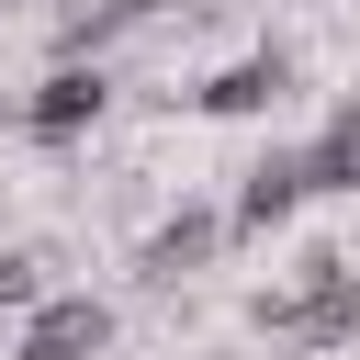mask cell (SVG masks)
<instances>
[{
  "label": "cell",
  "mask_w": 360,
  "mask_h": 360,
  "mask_svg": "<svg viewBox=\"0 0 360 360\" xmlns=\"http://www.w3.org/2000/svg\"><path fill=\"white\" fill-rule=\"evenodd\" d=\"M101 101H112V79H101L90 56H56V68L22 90V112H11V124H22V135H45V146H68V135H90V124H101Z\"/></svg>",
  "instance_id": "2"
},
{
  "label": "cell",
  "mask_w": 360,
  "mask_h": 360,
  "mask_svg": "<svg viewBox=\"0 0 360 360\" xmlns=\"http://www.w3.org/2000/svg\"><path fill=\"white\" fill-rule=\"evenodd\" d=\"M0 11H11V0H0Z\"/></svg>",
  "instance_id": "9"
},
{
  "label": "cell",
  "mask_w": 360,
  "mask_h": 360,
  "mask_svg": "<svg viewBox=\"0 0 360 360\" xmlns=\"http://www.w3.org/2000/svg\"><path fill=\"white\" fill-rule=\"evenodd\" d=\"M101 349H112V304L101 292H45L22 315V338H11V360H101Z\"/></svg>",
  "instance_id": "3"
},
{
  "label": "cell",
  "mask_w": 360,
  "mask_h": 360,
  "mask_svg": "<svg viewBox=\"0 0 360 360\" xmlns=\"http://www.w3.org/2000/svg\"><path fill=\"white\" fill-rule=\"evenodd\" d=\"M214 236H225V225H214L202 202H180V214L135 248V270H146V281H180V270H202V259H214Z\"/></svg>",
  "instance_id": "6"
},
{
  "label": "cell",
  "mask_w": 360,
  "mask_h": 360,
  "mask_svg": "<svg viewBox=\"0 0 360 360\" xmlns=\"http://www.w3.org/2000/svg\"><path fill=\"white\" fill-rule=\"evenodd\" d=\"M281 90H292V56L270 45V56H236V68H214V79L191 90V101H202V112H270Z\"/></svg>",
  "instance_id": "5"
},
{
  "label": "cell",
  "mask_w": 360,
  "mask_h": 360,
  "mask_svg": "<svg viewBox=\"0 0 360 360\" xmlns=\"http://www.w3.org/2000/svg\"><path fill=\"white\" fill-rule=\"evenodd\" d=\"M45 270H56V259L11 248V259H0V315H34V304H45Z\"/></svg>",
  "instance_id": "8"
},
{
  "label": "cell",
  "mask_w": 360,
  "mask_h": 360,
  "mask_svg": "<svg viewBox=\"0 0 360 360\" xmlns=\"http://www.w3.org/2000/svg\"><path fill=\"white\" fill-rule=\"evenodd\" d=\"M292 214H304V146L236 169V236H270V225H292Z\"/></svg>",
  "instance_id": "4"
},
{
  "label": "cell",
  "mask_w": 360,
  "mask_h": 360,
  "mask_svg": "<svg viewBox=\"0 0 360 360\" xmlns=\"http://www.w3.org/2000/svg\"><path fill=\"white\" fill-rule=\"evenodd\" d=\"M304 191H360V101H338V124L304 146Z\"/></svg>",
  "instance_id": "7"
},
{
  "label": "cell",
  "mask_w": 360,
  "mask_h": 360,
  "mask_svg": "<svg viewBox=\"0 0 360 360\" xmlns=\"http://www.w3.org/2000/svg\"><path fill=\"white\" fill-rule=\"evenodd\" d=\"M259 326H270V338H292V349H338V338L360 326V270H349L338 248H315L281 292H259Z\"/></svg>",
  "instance_id": "1"
}]
</instances>
